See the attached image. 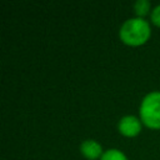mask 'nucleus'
Returning a JSON list of instances; mask_svg holds the SVG:
<instances>
[{"label":"nucleus","instance_id":"1","mask_svg":"<svg viewBox=\"0 0 160 160\" xmlns=\"http://www.w3.org/2000/svg\"><path fill=\"white\" fill-rule=\"evenodd\" d=\"M150 26L146 20L142 18H134L126 20L119 31L120 39L131 46H138L150 38Z\"/></svg>","mask_w":160,"mask_h":160},{"label":"nucleus","instance_id":"2","mask_svg":"<svg viewBox=\"0 0 160 160\" xmlns=\"http://www.w3.org/2000/svg\"><path fill=\"white\" fill-rule=\"evenodd\" d=\"M140 118L148 128L160 129V91H152L142 99Z\"/></svg>","mask_w":160,"mask_h":160},{"label":"nucleus","instance_id":"3","mask_svg":"<svg viewBox=\"0 0 160 160\" xmlns=\"http://www.w3.org/2000/svg\"><path fill=\"white\" fill-rule=\"evenodd\" d=\"M119 131L125 135V136H135L140 132L141 130V124L140 120L136 116L132 115H126L124 118H121V120L119 121Z\"/></svg>","mask_w":160,"mask_h":160},{"label":"nucleus","instance_id":"4","mask_svg":"<svg viewBox=\"0 0 160 160\" xmlns=\"http://www.w3.org/2000/svg\"><path fill=\"white\" fill-rule=\"evenodd\" d=\"M80 150H81L82 155L85 158H88L89 160H95L100 155H102L101 145L99 142H96L95 140H85V141H82L81 145H80Z\"/></svg>","mask_w":160,"mask_h":160},{"label":"nucleus","instance_id":"5","mask_svg":"<svg viewBox=\"0 0 160 160\" xmlns=\"http://www.w3.org/2000/svg\"><path fill=\"white\" fill-rule=\"evenodd\" d=\"M100 160H128L126 156L118 149H109L106 150L102 155Z\"/></svg>","mask_w":160,"mask_h":160},{"label":"nucleus","instance_id":"6","mask_svg":"<svg viewBox=\"0 0 160 160\" xmlns=\"http://www.w3.org/2000/svg\"><path fill=\"white\" fill-rule=\"evenodd\" d=\"M134 9H135V12L139 15V18H141L149 12L150 2L148 0H138L134 5Z\"/></svg>","mask_w":160,"mask_h":160},{"label":"nucleus","instance_id":"7","mask_svg":"<svg viewBox=\"0 0 160 160\" xmlns=\"http://www.w3.org/2000/svg\"><path fill=\"white\" fill-rule=\"evenodd\" d=\"M151 21L156 26H160V5L155 6L154 10L151 11Z\"/></svg>","mask_w":160,"mask_h":160}]
</instances>
